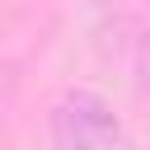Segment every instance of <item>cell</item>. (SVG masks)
Masks as SVG:
<instances>
[{"label":"cell","mask_w":150,"mask_h":150,"mask_svg":"<svg viewBox=\"0 0 150 150\" xmlns=\"http://www.w3.org/2000/svg\"><path fill=\"white\" fill-rule=\"evenodd\" d=\"M47 131L56 150H127L117 108L94 89H66L47 112Z\"/></svg>","instance_id":"6da1fadb"}]
</instances>
